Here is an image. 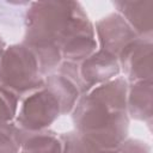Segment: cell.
I'll list each match as a JSON object with an SVG mask.
<instances>
[{"label":"cell","instance_id":"cell-1","mask_svg":"<svg viewBox=\"0 0 153 153\" xmlns=\"http://www.w3.org/2000/svg\"><path fill=\"white\" fill-rule=\"evenodd\" d=\"M23 44L35 54L43 76L62 62L61 48L76 35L93 27L84 7L76 1L29 2Z\"/></svg>","mask_w":153,"mask_h":153},{"label":"cell","instance_id":"cell-2","mask_svg":"<svg viewBox=\"0 0 153 153\" xmlns=\"http://www.w3.org/2000/svg\"><path fill=\"white\" fill-rule=\"evenodd\" d=\"M128 86L124 76H116L82 93L72 110L75 130L99 149L116 148L127 139Z\"/></svg>","mask_w":153,"mask_h":153},{"label":"cell","instance_id":"cell-3","mask_svg":"<svg viewBox=\"0 0 153 153\" xmlns=\"http://www.w3.org/2000/svg\"><path fill=\"white\" fill-rule=\"evenodd\" d=\"M43 84L44 76L30 48L23 43L5 48L0 55V86L12 91L20 98L42 87Z\"/></svg>","mask_w":153,"mask_h":153},{"label":"cell","instance_id":"cell-4","mask_svg":"<svg viewBox=\"0 0 153 153\" xmlns=\"http://www.w3.org/2000/svg\"><path fill=\"white\" fill-rule=\"evenodd\" d=\"M61 114V108L55 96L44 85L19 98L14 123L25 131L45 130Z\"/></svg>","mask_w":153,"mask_h":153},{"label":"cell","instance_id":"cell-5","mask_svg":"<svg viewBox=\"0 0 153 153\" xmlns=\"http://www.w3.org/2000/svg\"><path fill=\"white\" fill-rule=\"evenodd\" d=\"M120 73L118 59L102 49H97L78 63V80L82 93L115 79Z\"/></svg>","mask_w":153,"mask_h":153},{"label":"cell","instance_id":"cell-6","mask_svg":"<svg viewBox=\"0 0 153 153\" xmlns=\"http://www.w3.org/2000/svg\"><path fill=\"white\" fill-rule=\"evenodd\" d=\"M152 37H137L120 53V68L129 84L152 80Z\"/></svg>","mask_w":153,"mask_h":153},{"label":"cell","instance_id":"cell-7","mask_svg":"<svg viewBox=\"0 0 153 153\" xmlns=\"http://www.w3.org/2000/svg\"><path fill=\"white\" fill-rule=\"evenodd\" d=\"M93 27L98 49L105 50L116 57H118L126 45L139 37L124 18L117 12L109 13L100 18Z\"/></svg>","mask_w":153,"mask_h":153},{"label":"cell","instance_id":"cell-8","mask_svg":"<svg viewBox=\"0 0 153 153\" xmlns=\"http://www.w3.org/2000/svg\"><path fill=\"white\" fill-rule=\"evenodd\" d=\"M114 6L139 37H152L153 0H120Z\"/></svg>","mask_w":153,"mask_h":153},{"label":"cell","instance_id":"cell-9","mask_svg":"<svg viewBox=\"0 0 153 153\" xmlns=\"http://www.w3.org/2000/svg\"><path fill=\"white\" fill-rule=\"evenodd\" d=\"M128 116L151 123L153 117V86L152 80H140L130 82L127 93Z\"/></svg>","mask_w":153,"mask_h":153},{"label":"cell","instance_id":"cell-10","mask_svg":"<svg viewBox=\"0 0 153 153\" xmlns=\"http://www.w3.org/2000/svg\"><path fill=\"white\" fill-rule=\"evenodd\" d=\"M43 85L57 99L62 115L72 112L76 102L82 94L78 82L73 78L60 72L45 75Z\"/></svg>","mask_w":153,"mask_h":153},{"label":"cell","instance_id":"cell-11","mask_svg":"<svg viewBox=\"0 0 153 153\" xmlns=\"http://www.w3.org/2000/svg\"><path fill=\"white\" fill-rule=\"evenodd\" d=\"M61 139L55 131L22 130L19 153H61Z\"/></svg>","mask_w":153,"mask_h":153},{"label":"cell","instance_id":"cell-12","mask_svg":"<svg viewBox=\"0 0 153 153\" xmlns=\"http://www.w3.org/2000/svg\"><path fill=\"white\" fill-rule=\"evenodd\" d=\"M60 139L62 146L61 153H94L99 149L76 130L60 134Z\"/></svg>","mask_w":153,"mask_h":153},{"label":"cell","instance_id":"cell-13","mask_svg":"<svg viewBox=\"0 0 153 153\" xmlns=\"http://www.w3.org/2000/svg\"><path fill=\"white\" fill-rule=\"evenodd\" d=\"M22 129L14 122L0 126V153H19Z\"/></svg>","mask_w":153,"mask_h":153},{"label":"cell","instance_id":"cell-14","mask_svg":"<svg viewBox=\"0 0 153 153\" xmlns=\"http://www.w3.org/2000/svg\"><path fill=\"white\" fill-rule=\"evenodd\" d=\"M19 105V97L12 91L0 86V126L14 121Z\"/></svg>","mask_w":153,"mask_h":153},{"label":"cell","instance_id":"cell-15","mask_svg":"<svg viewBox=\"0 0 153 153\" xmlns=\"http://www.w3.org/2000/svg\"><path fill=\"white\" fill-rule=\"evenodd\" d=\"M116 148L120 153H151V147L147 142L137 139H126Z\"/></svg>","mask_w":153,"mask_h":153},{"label":"cell","instance_id":"cell-16","mask_svg":"<svg viewBox=\"0 0 153 153\" xmlns=\"http://www.w3.org/2000/svg\"><path fill=\"white\" fill-rule=\"evenodd\" d=\"M94 153H120L117 148H106V149H97Z\"/></svg>","mask_w":153,"mask_h":153},{"label":"cell","instance_id":"cell-17","mask_svg":"<svg viewBox=\"0 0 153 153\" xmlns=\"http://www.w3.org/2000/svg\"><path fill=\"white\" fill-rule=\"evenodd\" d=\"M5 48H6V43H5V41L2 39V37L0 36V55L2 54V51L5 50Z\"/></svg>","mask_w":153,"mask_h":153}]
</instances>
